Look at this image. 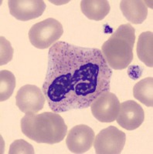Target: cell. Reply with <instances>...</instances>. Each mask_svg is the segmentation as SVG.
Instances as JSON below:
<instances>
[{
	"mask_svg": "<svg viewBox=\"0 0 153 154\" xmlns=\"http://www.w3.org/2000/svg\"><path fill=\"white\" fill-rule=\"evenodd\" d=\"M111 75L100 49L58 41L48 52L43 93L56 113L86 109L109 91Z\"/></svg>",
	"mask_w": 153,
	"mask_h": 154,
	"instance_id": "cell-1",
	"label": "cell"
},
{
	"mask_svg": "<svg viewBox=\"0 0 153 154\" xmlns=\"http://www.w3.org/2000/svg\"><path fill=\"white\" fill-rule=\"evenodd\" d=\"M20 126L23 134L38 143H58L67 133L63 119L54 112L26 114L22 118Z\"/></svg>",
	"mask_w": 153,
	"mask_h": 154,
	"instance_id": "cell-2",
	"label": "cell"
},
{
	"mask_svg": "<svg viewBox=\"0 0 153 154\" xmlns=\"http://www.w3.org/2000/svg\"><path fill=\"white\" fill-rule=\"evenodd\" d=\"M135 30L130 23L121 25L104 42L101 53L107 65L115 70L124 69L133 60Z\"/></svg>",
	"mask_w": 153,
	"mask_h": 154,
	"instance_id": "cell-3",
	"label": "cell"
},
{
	"mask_svg": "<svg viewBox=\"0 0 153 154\" xmlns=\"http://www.w3.org/2000/svg\"><path fill=\"white\" fill-rule=\"evenodd\" d=\"M63 33L61 23L53 18H48L34 24L29 31L31 44L37 49L51 47Z\"/></svg>",
	"mask_w": 153,
	"mask_h": 154,
	"instance_id": "cell-4",
	"label": "cell"
},
{
	"mask_svg": "<svg viewBox=\"0 0 153 154\" xmlns=\"http://www.w3.org/2000/svg\"><path fill=\"white\" fill-rule=\"evenodd\" d=\"M126 135L114 126L99 132L94 137V147L97 154H118L123 150Z\"/></svg>",
	"mask_w": 153,
	"mask_h": 154,
	"instance_id": "cell-5",
	"label": "cell"
},
{
	"mask_svg": "<svg viewBox=\"0 0 153 154\" xmlns=\"http://www.w3.org/2000/svg\"><path fill=\"white\" fill-rule=\"evenodd\" d=\"M46 97L39 87L34 85L22 86L16 96V104L21 112L36 114L43 109Z\"/></svg>",
	"mask_w": 153,
	"mask_h": 154,
	"instance_id": "cell-6",
	"label": "cell"
},
{
	"mask_svg": "<svg viewBox=\"0 0 153 154\" xmlns=\"http://www.w3.org/2000/svg\"><path fill=\"white\" fill-rule=\"evenodd\" d=\"M94 117L101 123H112L116 120L120 102L116 95L106 92L99 96L91 105Z\"/></svg>",
	"mask_w": 153,
	"mask_h": 154,
	"instance_id": "cell-7",
	"label": "cell"
},
{
	"mask_svg": "<svg viewBox=\"0 0 153 154\" xmlns=\"http://www.w3.org/2000/svg\"><path fill=\"white\" fill-rule=\"evenodd\" d=\"M94 137L91 128L84 124L78 125L68 132L66 144L73 153H84L92 147Z\"/></svg>",
	"mask_w": 153,
	"mask_h": 154,
	"instance_id": "cell-8",
	"label": "cell"
},
{
	"mask_svg": "<svg viewBox=\"0 0 153 154\" xmlns=\"http://www.w3.org/2000/svg\"><path fill=\"white\" fill-rule=\"evenodd\" d=\"M8 5L10 14L23 22L39 18L46 9L42 0H9Z\"/></svg>",
	"mask_w": 153,
	"mask_h": 154,
	"instance_id": "cell-9",
	"label": "cell"
},
{
	"mask_svg": "<svg viewBox=\"0 0 153 154\" xmlns=\"http://www.w3.org/2000/svg\"><path fill=\"white\" fill-rule=\"evenodd\" d=\"M145 112L142 107L133 100H128L120 104L117 123L127 130H136L142 124Z\"/></svg>",
	"mask_w": 153,
	"mask_h": 154,
	"instance_id": "cell-10",
	"label": "cell"
},
{
	"mask_svg": "<svg viewBox=\"0 0 153 154\" xmlns=\"http://www.w3.org/2000/svg\"><path fill=\"white\" fill-rule=\"evenodd\" d=\"M120 9L132 24H142L148 16L147 5L141 0H123L120 2Z\"/></svg>",
	"mask_w": 153,
	"mask_h": 154,
	"instance_id": "cell-11",
	"label": "cell"
},
{
	"mask_svg": "<svg viewBox=\"0 0 153 154\" xmlns=\"http://www.w3.org/2000/svg\"><path fill=\"white\" fill-rule=\"evenodd\" d=\"M81 9L89 19L100 21L109 13L111 7L107 0H83L81 2Z\"/></svg>",
	"mask_w": 153,
	"mask_h": 154,
	"instance_id": "cell-12",
	"label": "cell"
},
{
	"mask_svg": "<svg viewBox=\"0 0 153 154\" xmlns=\"http://www.w3.org/2000/svg\"><path fill=\"white\" fill-rule=\"evenodd\" d=\"M138 57L145 65L153 67V32H144L140 34L137 42Z\"/></svg>",
	"mask_w": 153,
	"mask_h": 154,
	"instance_id": "cell-13",
	"label": "cell"
},
{
	"mask_svg": "<svg viewBox=\"0 0 153 154\" xmlns=\"http://www.w3.org/2000/svg\"><path fill=\"white\" fill-rule=\"evenodd\" d=\"M134 97L148 107L153 106V79L147 77L138 82L133 88Z\"/></svg>",
	"mask_w": 153,
	"mask_h": 154,
	"instance_id": "cell-14",
	"label": "cell"
},
{
	"mask_svg": "<svg viewBox=\"0 0 153 154\" xmlns=\"http://www.w3.org/2000/svg\"><path fill=\"white\" fill-rule=\"evenodd\" d=\"M16 87V77L12 72L1 70L0 72V101L10 98Z\"/></svg>",
	"mask_w": 153,
	"mask_h": 154,
	"instance_id": "cell-15",
	"label": "cell"
},
{
	"mask_svg": "<svg viewBox=\"0 0 153 154\" xmlns=\"http://www.w3.org/2000/svg\"><path fill=\"white\" fill-rule=\"evenodd\" d=\"M34 149L30 143L24 140H15L9 147V154H33Z\"/></svg>",
	"mask_w": 153,
	"mask_h": 154,
	"instance_id": "cell-16",
	"label": "cell"
},
{
	"mask_svg": "<svg viewBox=\"0 0 153 154\" xmlns=\"http://www.w3.org/2000/svg\"><path fill=\"white\" fill-rule=\"evenodd\" d=\"M1 62L0 65L3 66L10 62L13 56V49L11 46L9 41L5 39V37L1 36Z\"/></svg>",
	"mask_w": 153,
	"mask_h": 154,
	"instance_id": "cell-17",
	"label": "cell"
}]
</instances>
